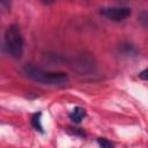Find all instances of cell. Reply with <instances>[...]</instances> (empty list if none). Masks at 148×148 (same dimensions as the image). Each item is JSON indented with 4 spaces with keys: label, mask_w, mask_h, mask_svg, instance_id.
Here are the masks:
<instances>
[{
    "label": "cell",
    "mask_w": 148,
    "mask_h": 148,
    "mask_svg": "<svg viewBox=\"0 0 148 148\" xmlns=\"http://www.w3.org/2000/svg\"><path fill=\"white\" fill-rule=\"evenodd\" d=\"M5 47H6L7 53L15 59H18L22 56L24 42H23V36H22L21 29L17 24H10L6 29Z\"/></svg>",
    "instance_id": "obj_2"
},
{
    "label": "cell",
    "mask_w": 148,
    "mask_h": 148,
    "mask_svg": "<svg viewBox=\"0 0 148 148\" xmlns=\"http://www.w3.org/2000/svg\"><path fill=\"white\" fill-rule=\"evenodd\" d=\"M139 77H140L141 80L148 81V68H146V69H143L142 72H140V74H139Z\"/></svg>",
    "instance_id": "obj_8"
},
{
    "label": "cell",
    "mask_w": 148,
    "mask_h": 148,
    "mask_svg": "<svg viewBox=\"0 0 148 148\" xmlns=\"http://www.w3.org/2000/svg\"><path fill=\"white\" fill-rule=\"evenodd\" d=\"M12 5V0H1V7L3 9H9Z\"/></svg>",
    "instance_id": "obj_9"
},
{
    "label": "cell",
    "mask_w": 148,
    "mask_h": 148,
    "mask_svg": "<svg viewBox=\"0 0 148 148\" xmlns=\"http://www.w3.org/2000/svg\"><path fill=\"white\" fill-rule=\"evenodd\" d=\"M84 117H86V110L83 108H81V106L74 108L69 113V118L74 123H80Z\"/></svg>",
    "instance_id": "obj_4"
},
{
    "label": "cell",
    "mask_w": 148,
    "mask_h": 148,
    "mask_svg": "<svg viewBox=\"0 0 148 148\" xmlns=\"http://www.w3.org/2000/svg\"><path fill=\"white\" fill-rule=\"evenodd\" d=\"M101 14L111 21L118 22L127 18L132 14V10L128 7H108L103 8L101 10Z\"/></svg>",
    "instance_id": "obj_3"
},
{
    "label": "cell",
    "mask_w": 148,
    "mask_h": 148,
    "mask_svg": "<svg viewBox=\"0 0 148 148\" xmlns=\"http://www.w3.org/2000/svg\"><path fill=\"white\" fill-rule=\"evenodd\" d=\"M40 116H42L40 112L34 113L32 114V118H31V124H32V126H34L35 130H37L39 132H43V127H42V124H40Z\"/></svg>",
    "instance_id": "obj_5"
},
{
    "label": "cell",
    "mask_w": 148,
    "mask_h": 148,
    "mask_svg": "<svg viewBox=\"0 0 148 148\" xmlns=\"http://www.w3.org/2000/svg\"><path fill=\"white\" fill-rule=\"evenodd\" d=\"M23 73L29 79L49 86H61L68 81V75L62 72H47L35 66H25Z\"/></svg>",
    "instance_id": "obj_1"
},
{
    "label": "cell",
    "mask_w": 148,
    "mask_h": 148,
    "mask_svg": "<svg viewBox=\"0 0 148 148\" xmlns=\"http://www.w3.org/2000/svg\"><path fill=\"white\" fill-rule=\"evenodd\" d=\"M140 23L145 27V28H148V13L147 12H145V13H142L141 15H140Z\"/></svg>",
    "instance_id": "obj_6"
},
{
    "label": "cell",
    "mask_w": 148,
    "mask_h": 148,
    "mask_svg": "<svg viewBox=\"0 0 148 148\" xmlns=\"http://www.w3.org/2000/svg\"><path fill=\"white\" fill-rule=\"evenodd\" d=\"M97 142H98L99 146H102V147H106V148L113 146V143H111L110 141H108L106 139H103V138H99V139L97 140Z\"/></svg>",
    "instance_id": "obj_7"
}]
</instances>
